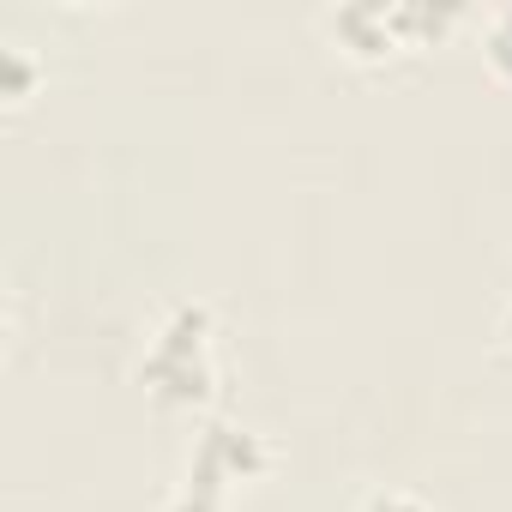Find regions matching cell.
I'll use <instances>...</instances> for the list:
<instances>
[{
  "instance_id": "cell-1",
  "label": "cell",
  "mask_w": 512,
  "mask_h": 512,
  "mask_svg": "<svg viewBox=\"0 0 512 512\" xmlns=\"http://www.w3.org/2000/svg\"><path fill=\"white\" fill-rule=\"evenodd\" d=\"M139 386L163 404V410H193L217 392V362H211V308L199 302H175L157 344L139 362Z\"/></svg>"
},
{
  "instance_id": "cell-2",
  "label": "cell",
  "mask_w": 512,
  "mask_h": 512,
  "mask_svg": "<svg viewBox=\"0 0 512 512\" xmlns=\"http://www.w3.org/2000/svg\"><path fill=\"white\" fill-rule=\"evenodd\" d=\"M272 464V452L260 446V434H247V428H205V440L193 446V464H187V482L175 494L169 512H223L229 488L247 482V476H260Z\"/></svg>"
},
{
  "instance_id": "cell-3",
  "label": "cell",
  "mask_w": 512,
  "mask_h": 512,
  "mask_svg": "<svg viewBox=\"0 0 512 512\" xmlns=\"http://www.w3.org/2000/svg\"><path fill=\"white\" fill-rule=\"evenodd\" d=\"M326 31H332L338 49L356 55V61H386V55L404 49L392 7H338V13H326Z\"/></svg>"
},
{
  "instance_id": "cell-4",
  "label": "cell",
  "mask_w": 512,
  "mask_h": 512,
  "mask_svg": "<svg viewBox=\"0 0 512 512\" xmlns=\"http://www.w3.org/2000/svg\"><path fill=\"white\" fill-rule=\"evenodd\" d=\"M31 85H37V61H31L19 43H7V49H0V97H7V103H25Z\"/></svg>"
},
{
  "instance_id": "cell-5",
  "label": "cell",
  "mask_w": 512,
  "mask_h": 512,
  "mask_svg": "<svg viewBox=\"0 0 512 512\" xmlns=\"http://www.w3.org/2000/svg\"><path fill=\"white\" fill-rule=\"evenodd\" d=\"M488 67L512 79V7H506L494 25H488Z\"/></svg>"
},
{
  "instance_id": "cell-6",
  "label": "cell",
  "mask_w": 512,
  "mask_h": 512,
  "mask_svg": "<svg viewBox=\"0 0 512 512\" xmlns=\"http://www.w3.org/2000/svg\"><path fill=\"white\" fill-rule=\"evenodd\" d=\"M362 512H428V506L416 494H404V488H380V494L362 500Z\"/></svg>"
}]
</instances>
